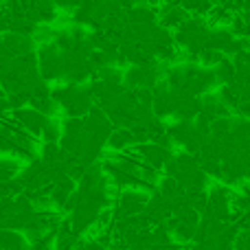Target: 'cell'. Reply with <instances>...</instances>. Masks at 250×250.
Here are the masks:
<instances>
[{
    "instance_id": "1",
    "label": "cell",
    "mask_w": 250,
    "mask_h": 250,
    "mask_svg": "<svg viewBox=\"0 0 250 250\" xmlns=\"http://www.w3.org/2000/svg\"><path fill=\"white\" fill-rule=\"evenodd\" d=\"M13 119H16V121L20 123L31 136H42L44 127H46V123H48V119L44 117V114H40L38 110H33V108L16 110V112H13Z\"/></svg>"
},
{
    "instance_id": "3",
    "label": "cell",
    "mask_w": 250,
    "mask_h": 250,
    "mask_svg": "<svg viewBox=\"0 0 250 250\" xmlns=\"http://www.w3.org/2000/svg\"><path fill=\"white\" fill-rule=\"evenodd\" d=\"M20 165L16 160L0 158V182H11L16 178H20Z\"/></svg>"
},
{
    "instance_id": "2",
    "label": "cell",
    "mask_w": 250,
    "mask_h": 250,
    "mask_svg": "<svg viewBox=\"0 0 250 250\" xmlns=\"http://www.w3.org/2000/svg\"><path fill=\"white\" fill-rule=\"evenodd\" d=\"M134 143V136H132V129H114L108 138V147L112 151H119L121 154L123 149H127L129 145Z\"/></svg>"
},
{
    "instance_id": "4",
    "label": "cell",
    "mask_w": 250,
    "mask_h": 250,
    "mask_svg": "<svg viewBox=\"0 0 250 250\" xmlns=\"http://www.w3.org/2000/svg\"><path fill=\"white\" fill-rule=\"evenodd\" d=\"M60 134H62L60 125H57L55 121H48L46 127H44V132H42V138L46 141V145H57V141H60Z\"/></svg>"
}]
</instances>
